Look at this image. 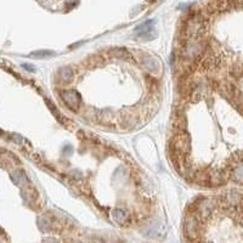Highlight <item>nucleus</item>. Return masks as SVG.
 <instances>
[{
	"label": "nucleus",
	"mask_w": 243,
	"mask_h": 243,
	"mask_svg": "<svg viewBox=\"0 0 243 243\" xmlns=\"http://www.w3.org/2000/svg\"><path fill=\"white\" fill-rule=\"evenodd\" d=\"M33 56H38V57H45V56H52L53 52L52 51H35L32 53Z\"/></svg>",
	"instance_id": "nucleus-1"
}]
</instances>
